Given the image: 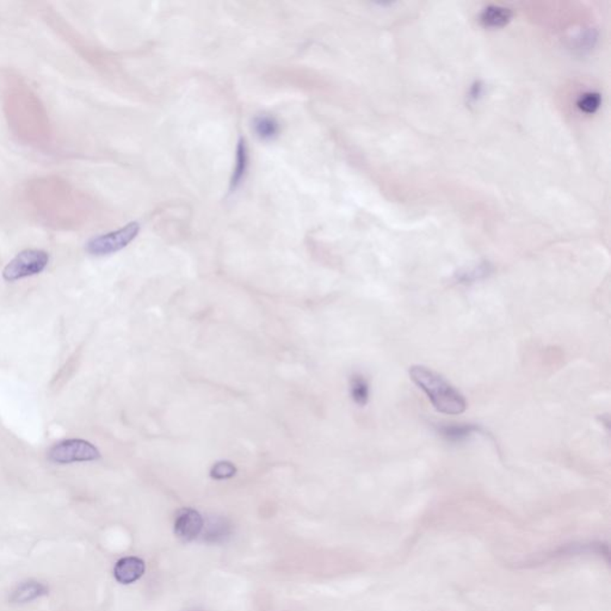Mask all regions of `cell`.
<instances>
[{
  "label": "cell",
  "mask_w": 611,
  "mask_h": 611,
  "mask_svg": "<svg viewBox=\"0 0 611 611\" xmlns=\"http://www.w3.org/2000/svg\"><path fill=\"white\" fill-rule=\"evenodd\" d=\"M410 376L411 380L426 393L430 403L440 413L457 416L467 409L464 396L431 369L413 365L410 369Z\"/></svg>",
  "instance_id": "1"
},
{
  "label": "cell",
  "mask_w": 611,
  "mask_h": 611,
  "mask_svg": "<svg viewBox=\"0 0 611 611\" xmlns=\"http://www.w3.org/2000/svg\"><path fill=\"white\" fill-rule=\"evenodd\" d=\"M48 459L57 464L91 462L101 459V452L88 440L72 438L54 445L48 452Z\"/></svg>",
  "instance_id": "2"
},
{
  "label": "cell",
  "mask_w": 611,
  "mask_h": 611,
  "mask_svg": "<svg viewBox=\"0 0 611 611\" xmlns=\"http://www.w3.org/2000/svg\"><path fill=\"white\" fill-rule=\"evenodd\" d=\"M50 263V255L42 250H25L16 256L3 271L5 281L15 282L41 273Z\"/></svg>",
  "instance_id": "3"
},
{
  "label": "cell",
  "mask_w": 611,
  "mask_h": 611,
  "mask_svg": "<svg viewBox=\"0 0 611 611\" xmlns=\"http://www.w3.org/2000/svg\"><path fill=\"white\" fill-rule=\"evenodd\" d=\"M140 232V224L130 222L118 231L95 236L86 244V251L92 256L113 255L128 246Z\"/></svg>",
  "instance_id": "4"
},
{
  "label": "cell",
  "mask_w": 611,
  "mask_h": 611,
  "mask_svg": "<svg viewBox=\"0 0 611 611\" xmlns=\"http://www.w3.org/2000/svg\"><path fill=\"white\" fill-rule=\"evenodd\" d=\"M205 522L194 509L179 510L175 520V534L183 542H191L201 534Z\"/></svg>",
  "instance_id": "5"
},
{
  "label": "cell",
  "mask_w": 611,
  "mask_h": 611,
  "mask_svg": "<svg viewBox=\"0 0 611 611\" xmlns=\"http://www.w3.org/2000/svg\"><path fill=\"white\" fill-rule=\"evenodd\" d=\"M146 565L142 559L137 556H127L116 562L114 567V577L120 584H133L144 576Z\"/></svg>",
  "instance_id": "6"
},
{
  "label": "cell",
  "mask_w": 611,
  "mask_h": 611,
  "mask_svg": "<svg viewBox=\"0 0 611 611\" xmlns=\"http://www.w3.org/2000/svg\"><path fill=\"white\" fill-rule=\"evenodd\" d=\"M47 593H48V588L40 581H24L12 591L10 602L15 604L29 603V602L46 596Z\"/></svg>",
  "instance_id": "7"
},
{
  "label": "cell",
  "mask_w": 611,
  "mask_h": 611,
  "mask_svg": "<svg viewBox=\"0 0 611 611\" xmlns=\"http://www.w3.org/2000/svg\"><path fill=\"white\" fill-rule=\"evenodd\" d=\"M247 167H249V151H247L246 141L241 137L236 146V166L233 170L231 179L232 191L236 190L241 185L246 175Z\"/></svg>",
  "instance_id": "8"
},
{
  "label": "cell",
  "mask_w": 611,
  "mask_h": 611,
  "mask_svg": "<svg viewBox=\"0 0 611 611\" xmlns=\"http://www.w3.org/2000/svg\"><path fill=\"white\" fill-rule=\"evenodd\" d=\"M253 130L261 140H273L280 133V123L269 115H259L253 121Z\"/></svg>",
  "instance_id": "9"
},
{
  "label": "cell",
  "mask_w": 611,
  "mask_h": 611,
  "mask_svg": "<svg viewBox=\"0 0 611 611\" xmlns=\"http://www.w3.org/2000/svg\"><path fill=\"white\" fill-rule=\"evenodd\" d=\"M479 431H480V428L472 426V424H449V426L438 428V433L450 442H461V440H467L468 437H471L473 433H479Z\"/></svg>",
  "instance_id": "10"
},
{
  "label": "cell",
  "mask_w": 611,
  "mask_h": 611,
  "mask_svg": "<svg viewBox=\"0 0 611 611\" xmlns=\"http://www.w3.org/2000/svg\"><path fill=\"white\" fill-rule=\"evenodd\" d=\"M350 395L353 403L365 406L369 401V384L361 374H353L350 379Z\"/></svg>",
  "instance_id": "11"
},
{
  "label": "cell",
  "mask_w": 611,
  "mask_h": 611,
  "mask_svg": "<svg viewBox=\"0 0 611 611\" xmlns=\"http://www.w3.org/2000/svg\"><path fill=\"white\" fill-rule=\"evenodd\" d=\"M510 18H511V13L508 8H496V6L486 8L481 16L484 24L487 27L493 28L504 25L509 22Z\"/></svg>",
  "instance_id": "12"
},
{
  "label": "cell",
  "mask_w": 611,
  "mask_h": 611,
  "mask_svg": "<svg viewBox=\"0 0 611 611\" xmlns=\"http://www.w3.org/2000/svg\"><path fill=\"white\" fill-rule=\"evenodd\" d=\"M489 273H490V266L486 265V264H482V265L475 266L473 269L464 271V273H457L456 281L459 282V283L469 285V283H473V282L486 278Z\"/></svg>",
  "instance_id": "13"
},
{
  "label": "cell",
  "mask_w": 611,
  "mask_h": 611,
  "mask_svg": "<svg viewBox=\"0 0 611 611\" xmlns=\"http://www.w3.org/2000/svg\"><path fill=\"white\" fill-rule=\"evenodd\" d=\"M236 474V467L229 461H220L210 469V476L215 480H227Z\"/></svg>",
  "instance_id": "14"
},
{
  "label": "cell",
  "mask_w": 611,
  "mask_h": 611,
  "mask_svg": "<svg viewBox=\"0 0 611 611\" xmlns=\"http://www.w3.org/2000/svg\"><path fill=\"white\" fill-rule=\"evenodd\" d=\"M600 95L588 92V93L581 96L579 102H578V107H579L581 111L586 113V114H591V113H595L600 108Z\"/></svg>",
  "instance_id": "15"
}]
</instances>
